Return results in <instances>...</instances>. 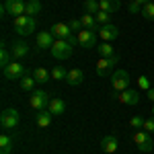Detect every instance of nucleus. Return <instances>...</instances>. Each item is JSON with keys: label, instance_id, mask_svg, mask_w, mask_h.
Here are the masks:
<instances>
[{"label": "nucleus", "instance_id": "c85d7f7f", "mask_svg": "<svg viewBox=\"0 0 154 154\" xmlns=\"http://www.w3.org/2000/svg\"><path fill=\"white\" fill-rule=\"evenodd\" d=\"M84 11L88 12V14H97V12L101 11L99 0H84Z\"/></svg>", "mask_w": 154, "mask_h": 154}, {"label": "nucleus", "instance_id": "0eeeda50", "mask_svg": "<svg viewBox=\"0 0 154 154\" xmlns=\"http://www.w3.org/2000/svg\"><path fill=\"white\" fill-rule=\"evenodd\" d=\"M134 142H136V146H138V150L140 152H150L154 148V142L152 138H150V131L146 130H140L134 134Z\"/></svg>", "mask_w": 154, "mask_h": 154}, {"label": "nucleus", "instance_id": "dca6fc26", "mask_svg": "<svg viewBox=\"0 0 154 154\" xmlns=\"http://www.w3.org/2000/svg\"><path fill=\"white\" fill-rule=\"evenodd\" d=\"M117 138L115 136H105L103 140H101V150L107 154H113V152H117Z\"/></svg>", "mask_w": 154, "mask_h": 154}, {"label": "nucleus", "instance_id": "4c0bfd02", "mask_svg": "<svg viewBox=\"0 0 154 154\" xmlns=\"http://www.w3.org/2000/svg\"><path fill=\"white\" fill-rule=\"evenodd\" d=\"M136 2H138V4H140V6H146V4H148V2H150V0H136Z\"/></svg>", "mask_w": 154, "mask_h": 154}, {"label": "nucleus", "instance_id": "1a4fd4ad", "mask_svg": "<svg viewBox=\"0 0 154 154\" xmlns=\"http://www.w3.org/2000/svg\"><path fill=\"white\" fill-rule=\"evenodd\" d=\"M0 125L2 130H12L19 125V111L17 109H4L0 115Z\"/></svg>", "mask_w": 154, "mask_h": 154}, {"label": "nucleus", "instance_id": "20e7f679", "mask_svg": "<svg viewBox=\"0 0 154 154\" xmlns=\"http://www.w3.org/2000/svg\"><path fill=\"white\" fill-rule=\"evenodd\" d=\"M111 88L115 93H123L125 88H130V74H128V70H115L111 74Z\"/></svg>", "mask_w": 154, "mask_h": 154}, {"label": "nucleus", "instance_id": "f257e3e1", "mask_svg": "<svg viewBox=\"0 0 154 154\" xmlns=\"http://www.w3.org/2000/svg\"><path fill=\"white\" fill-rule=\"evenodd\" d=\"M12 27H14V31L19 33V35H31V33H35L37 29V23L33 17H29V14H21V17H14V21H12Z\"/></svg>", "mask_w": 154, "mask_h": 154}, {"label": "nucleus", "instance_id": "bb28decb", "mask_svg": "<svg viewBox=\"0 0 154 154\" xmlns=\"http://www.w3.org/2000/svg\"><path fill=\"white\" fill-rule=\"evenodd\" d=\"M11 62H12V54L8 51L6 45H2V48H0V66H2V68H6Z\"/></svg>", "mask_w": 154, "mask_h": 154}, {"label": "nucleus", "instance_id": "cd10ccee", "mask_svg": "<svg viewBox=\"0 0 154 154\" xmlns=\"http://www.w3.org/2000/svg\"><path fill=\"white\" fill-rule=\"evenodd\" d=\"M68 72L70 70H66L64 66H56V68H51V78L54 80H66L68 78Z\"/></svg>", "mask_w": 154, "mask_h": 154}, {"label": "nucleus", "instance_id": "39448f33", "mask_svg": "<svg viewBox=\"0 0 154 154\" xmlns=\"http://www.w3.org/2000/svg\"><path fill=\"white\" fill-rule=\"evenodd\" d=\"M2 72H4V78H8V80H21L27 74V68L23 62H11L6 68H2Z\"/></svg>", "mask_w": 154, "mask_h": 154}, {"label": "nucleus", "instance_id": "6e6552de", "mask_svg": "<svg viewBox=\"0 0 154 154\" xmlns=\"http://www.w3.org/2000/svg\"><path fill=\"white\" fill-rule=\"evenodd\" d=\"M25 6H27L25 0H4L2 12L11 14V17H21V14H25Z\"/></svg>", "mask_w": 154, "mask_h": 154}, {"label": "nucleus", "instance_id": "2f4dec72", "mask_svg": "<svg viewBox=\"0 0 154 154\" xmlns=\"http://www.w3.org/2000/svg\"><path fill=\"white\" fill-rule=\"evenodd\" d=\"M68 25H70V29H72V33H74V35H78V33H80V31L84 29L82 23H80V19H72Z\"/></svg>", "mask_w": 154, "mask_h": 154}, {"label": "nucleus", "instance_id": "4468645a", "mask_svg": "<svg viewBox=\"0 0 154 154\" xmlns=\"http://www.w3.org/2000/svg\"><path fill=\"white\" fill-rule=\"evenodd\" d=\"M97 33H99V37H101L103 41H113V39L119 35V29L115 27V25L107 23V25H103V27H99Z\"/></svg>", "mask_w": 154, "mask_h": 154}, {"label": "nucleus", "instance_id": "9d476101", "mask_svg": "<svg viewBox=\"0 0 154 154\" xmlns=\"http://www.w3.org/2000/svg\"><path fill=\"white\" fill-rule=\"evenodd\" d=\"M97 39H99V33H97L95 29H82V31L78 33V43H80L82 48H86V49L99 45Z\"/></svg>", "mask_w": 154, "mask_h": 154}, {"label": "nucleus", "instance_id": "aec40b11", "mask_svg": "<svg viewBox=\"0 0 154 154\" xmlns=\"http://www.w3.org/2000/svg\"><path fill=\"white\" fill-rule=\"evenodd\" d=\"M33 78H35L37 84H45L48 80H51V72L45 70V68H35L33 70Z\"/></svg>", "mask_w": 154, "mask_h": 154}, {"label": "nucleus", "instance_id": "393cba45", "mask_svg": "<svg viewBox=\"0 0 154 154\" xmlns=\"http://www.w3.org/2000/svg\"><path fill=\"white\" fill-rule=\"evenodd\" d=\"M80 23H82L84 29H97V31H99V25H97V21H95V14L84 12L82 17H80Z\"/></svg>", "mask_w": 154, "mask_h": 154}, {"label": "nucleus", "instance_id": "72a5a7b5", "mask_svg": "<svg viewBox=\"0 0 154 154\" xmlns=\"http://www.w3.org/2000/svg\"><path fill=\"white\" fill-rule=\"evenodd\" d=\"M144 121H146L144 117H140V115H134V117L130 119V125H131V128H144Z\"/></svg>", "mask_w": 154, "mask_h": 154}, {"label": "nucleus", "instance_id": "7c9ffc66", "mask_svg": "<svg viewBox=\"0 0 154 154\" xmlns=\"http://www.w3.org/2000/svg\"><path fill=\"white\" fill-rule=\"evenodd\" d=\"M95 21H97V25H99V27H103V25H107L109 21H111V14H109V12H105V11H99L95 14Z\"/></svg>", "mask_w": 154, "mask_h": 154}, {"label": "nucleus", "instance_id": "5701e85b", "mask_svg": "<svg viewBox=\"0 0 154 154\" xmlns=\"http://www.w3.org/2000/svg\"><path fill=\"white\" fill-rule=\"evenodd\" d=\"M19 84H21V88H23V91H27V93H33L37 82H35V78H33V74H31V76H29V74H25L23 78L19 80Z\"/></svg>", "mask_w": 154, "mask_h": 154}, {"label": "nucleus", "instance_id": "58836bf2", "mask_svg": "<svg viewBox=\"0 0 154 154\" xmlns=\"http://www.w3.org/2000/svg\"><path fill=\"white\" fill-rule=\"evenodd\" d=\"M152 117H154V105H152Z\"/></svg>", "mask_w": 154, "mask_h": 154}, {"label": "nucleus", "instance_id": "f03ea898", "mask_svg": "<svg viewBox=\"0 0 154 154\" xmlns=\"http://www.w3.org/2000/svg\"><path fill=\"white\" fill-rule=\"evenodd\" d=\"M51 35L56 37V39H66L70 45H78V35H74L70 29V25L68 23H56L51 25Z\"/></svg>", "mask_w": 154, "mask_h": 154}, {"label": "nucleus", "instance_id": "f3484780", "mask_svg": "<svg viewBox=\"0 0 154 154\" xmlns=\"http://www.w3.org/2000/svg\"><path fill=\"white\" fill-rule=\"evenodd\" d=\"M48 111L51 115H62V113L66 111V103H64L62 99H58V97H54V99L49 101V105H48Z\"/></svg>", "mask_w": 154, "mask_h": 154}, {"label": "nucleus", "instance_id": "e433bc0d", "mask_svg": "<svg viewBox=\"0 0 154 154\" xmlns=\"http://www.w3.org/2000/svg\"><path fill=\"white\" fill-rule=\"evenodd\" d=\"M146 97H148V101H152V103H154V88L146 91Z\"/></svg>", "mask_w": 154, "mask_h": 154}, {"label": "nucleus", "instance_id": "a878e982", "mask_svg": "<svg viewBox=\"0 0 154 154\" xmlns=\"http://www.w3.org/2000/svg\"><path fill=\"white\" fill-rule=\"evenodd\" d=\"M11 150H12V138L2 134L0 136V154H11Z\"/></svg>", "mask_w": 154, "mask_h": 154}, {"label": "nucleus", "instance_id": "ddd939ff", "mask_svg": "<svg viewBox=\"0 0 154 154\" xmlns=\"http://www.w3.org/2000/svg\"><path fill=\"white\" fill-rule=\"evenodd\" d=\"M117 99L123 103V105H138L140 103V93L134 91V88H125L123 93H119Z\"/></svg>", "mask_w": 154, "mask_h": 154}, {"label": "nucleus", "instance_id": "a211bd4d", "mask_svg": "<svg viewBox=\"0 0 154 154\" xmlns=\"http://www.w3.org/2000/svg\"><path fill=\"white\" fill-rule=\"evenodd\" d=\"M51 113H49L48 109L45 111H37V117H35V123H37V128H49L51 125Z\"/></svg>", "mask_w": 154, "mask_h": 154}, {"label": "nucleus", "instance_id": "6ab92c4d", "mask_svg": "<svg viewBox=\"0 0 154 154\" xmlns=\"http://www.w3.org/2000/svg\"><path fill=\"white\" fill-rule=\"evenodd\" d=\"M84 80V74L82 70H78V68H74V70L68 72V78H66V82L70 84V86H78V84H82Z\"/></svg>", "mask_w": 154, "mask_h": 154}, {"label": "nucleus", "instance_id": "473e14b6", "mask_svg": "<svg viewBox=\"0 0 154 154\" xmlns=\"http://www.w3.org/2000/svg\"><path fill=\"white\" fill-rule=\"evenodd\" d=\"M138 86H140V88H142L144 93H146V91H150V88H152V86H150V80H148V76H140V78H138Z\"/></svg>", "mask_w": 154, "mask_h": 154}, {"label": "nucleus", "instance_id": "4be33fe9", "mask_svg": "<svg viewBox=\"0 0 154 154\" xmlns=\"http://www.w3.org/2000/svg\"><path fill=\"white\" fill-rule=\"evenodd\" d=\"M41 2L39 0H27V6H25V14H29V17H35L41 12Z\"/></svg>", "mask_w": 154, "mask_h": 154}, {"label": "nucleus", "instance_id": "c9c22d12", "mask_svg": "<svg viewBox=\"0 0 154 154\" xmlns=\"http://www.w3.org/2000/svg\"><path fill=\"white\" fill-rule=\"evenodd\" d=\"M144 130L150 131V134L154 131V117H152V119H146V121H144Z\"/></svg>", "mask_w": 154, "mask_h": 154}, {"label": "nucleus", "instance_id": "f8f14e48", "mask_svg": "<svg viewBox=\"0 0 154 154\" xmlns=\"http://www.w3.org/2000/svg\"><path fill=\"white\" fill-rule=\"evenodd\" d=\"M35 43H37L39 49H51L54 43H56V39H54V35H51V31H41V33H37Z\"/></svg>", "mask_w": 154, "mask_h": 154}, {"label": "nucleus", "instance_id": "9b49d317", "mask_svg": "<svg viewBox=\"0 0 154 154\" xmlns=\"http://www.w3.org/2000/svg\"><path fill=\"white\" fill-rule=\"evenodd\" d=\"M117 62H119L117 56H113V58H101L99 62H97V74H99L101 78L111 76V68H113Z\"/></svg>", "mask_w": 154, "mask_h": 154}, {"label": "nucleus", "instance_id": "f704fd0d", "mask_svg": "<svg viewBox=\"0 0 154 154\" xmlns=\"http://www.w3.org/2000/svg\"><path fill=\"white\" fill-rule=\"evenodd\" d=\"M128 11H130L131 14H140V12H142V6H140L136 0H131L130 4H128Z\"/></svg>", "mask_w": 154, "mask_h": 154}, {"label": "nucleus", "instance_id": "2eb2a0df", "mask_svg": "<svg viewBox=\"0 0 154 154\" xmlns=\"http://www.w3.org/2000/svg\"><path fill=\"white\" fill-rule=\"evenodd\" d=\"M11 54H12V58H14V60H23L25 56L29 54V45H27L25 41H21V39H19V41H14V43H12Z\"/></svg>", "mask_w": 154, "mask_h": 154}, {"label": "nucleus", "instance_id": "b1692460", "mask_svg": "<svg viewBox=\"0 0 154 154\" xmlns=\"http://www.w3.org/2000/svg\"><path fill=\"white\" fill-rule=\"evenodd\" d=\"M99 4H101V11L109 12V14L119 11V0H99Z\"/></svg>", "mask_w": 154, "mask_h": 154}, {"label": "nucleus", "instance_id": "412c9836", "mask_svg": "<svg viewBox=\"0 0 154 154\" xmlns=\"http://www.w3.org/2000/svg\"><path fill=\"white\" fill-rule=\"evenodd\" d=\"M97 51H99L101 58H113V56H115L111 41H103V43H99V45H97Z\"/></svg>", "mask_w": 154, "mask_h": 154}, {"label": "nucleus", "instance_id": "423d86ee", "mask_svg": "<svg viewBox=\"0 0 154 154\" xmlns=\"http://www.w3.org/2000/svg\"><path fill=\"white\" fill-rule=\"evenodd\" d=\"M72 48L66 39H56V43H54V48H51V56L56 60H68L72 56Z\"/></svg>", "mask_w": 154, "mask_h": 154}, {"label": "nucleus", "instance_id": "c756f323", "mask_svg": "<svg viewBox=\"0 0 154 154\" xmlns=\"http://www.w3.org/2000/svg\"><path fill=\"white\" fill-rule=\"evenodd\" d=\"M140 14H142L146 21H154V2H148L146 6H142V12Z\"/></svg>", "mask_w": 154, "mask_h": 154}, {"label": "nucleus", "instance_id": "7ed1b4c3", "mask_svg": "<svg viewBox=\"0 0 154 154\" xmlns=\"http://www.w3.org/2000/svg\"><path fill=\"white\" fill-rule=\"evenodd\" d=\"M49 101H51V97H49L45 91H39V88L29 95V107L35 109V111H45L48 105H49Z\"/></svg>", "mask_w": 154, "mask_h": 154}]
</instances>
